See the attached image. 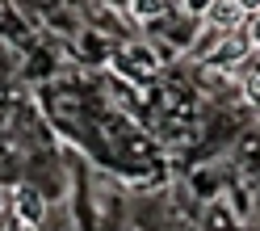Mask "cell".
Masks as SVG:
<instances>
[{"mask_svg": "<svg viewBox=\"0 0 260 231\" xmlns=\"http://www.w3.org/2000/svg\"><path fill=\"white\" fill-rule=\"evenodd\" d=\"M0 214H5V189H0Z\"/></svg>", "mask_w": 260, "mask_h": 231, "instance_id": "cell-7", "label": "cell"}, {"mask_svg": "<svg viewBox=\"0 0 260 231\" xmlns=\"http://www.w3.org/2000/svg\"><path fill=\"white\" fill-rule=\"evenodd\" d=\"M243 5L239 0H214V9L206 13V25H214V30H222V34H239V25H243Z\"/></svg>", "mask_w": 260, "mask_h": 231, "instance_id": "cell-1", "label": "cell"}, {"mask_svg": "<svg viewBox=\"0 0 260 231\" xmlns=\"http://www.w3.org/2000/svg\"><path fill=\"white\" fill-rule=\"evenodd\" d=\"M181 9L189 13V17H206V13L214 9V0H181Z\"/></svg>", "mask_w": 260, "mask_h": 231, "instance_id": "cell-3", "label": "cell"}, {"mask_svg": "<svg viewBox=\"0 0 260 231\" xmlns=\"http://www.w3.org/2000/svg\"><path fill=\"white\" fill-rule=\"evenodd\" d=\"M239 5H243V13H248V17H256V13H260V0H239Z\"/></svg>", "mask_w": 260, "mask_h": 231, "instance_id": "cell-6", "label": "cell"}, {"mask_svg": "<svg viewBox=\"0 0 260 231\" xmlns=\"http://www.w3.org/2000/svg\"><path fill=\"white\" fill-rule=\"evenodd\" d=\"M17 214H21L25 227H38L46 219V202H42V193L34 185H17Z\"/></svg>", "mask_w": 260, "mask_h": 231, "instance_id": "cell-2", "label": "cell"}, {"mask_svg": "<svg viewBox=\"0 0 260 231\" xmlns=\"http://www.w3.org/2000/svg\"><path fill=\"white\" fill-rule=\"evenodd\" d=\"M243 97H248L252 105H260V72H256V76H248V80H243Z\"/></svg>", "mask_w": 260, "mask_h": 231, "instance_id": "cell-4", "label": "cell"}, {"mask_svg": "<svg viewBox=\"0 0 260 231\" xmlns=\"http://www.w3.org/2000/svg\"><path fill=\"white\" fill-rule=\"evenodd\" d=\"M248 42H252V51L260 55V13H256V17L248 21Z\"/></svg>", "mask_w": 260, "mask_h": 231, "instance_id": "cell-5", "label": "cell"}]
</instances>
